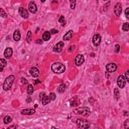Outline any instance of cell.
I'll return each instance as SVG.
<instances>
[{
    "label": "cell",
    "mask_w": 129,
    "mask_h": 129,
    "mask_svg": "<svg viewBox=\"0 0 129 129\" xmlns=\"http://www.w3.org/2000/svg\"><path fill=\"white\" fill-rule=\"evenodd\" d=\"M124 127L126 129H128L129 127V119H127L125 122L124 123Z\"/></svg>",
    "instance_id": "d6a6232c"
},
{
    "label": "cell",
    "mask_w": 129,
    "mask_h": 129,
    "mask_svg": "<svg viewBox=\"0 0 129 129\" xmlns=\"http://www.w3.org/2000/svg\"><path fill=\"white\" fill-rule=\"evenodd\" d=\"M76 124L77 127L80 129H88L90 126V124L88 120L83 119H77Z\"/></svg>",
    "instance_id": "277c9868"
},
{
    "label": "cell",
    "mask_w": 129,
    "mask_h": 129,
    "mask_svg": "<svg viewBox=\"0 0 129 129\" xmlns=\"http://www.w3.org/2000/svg\"><path fill=\"white\" fill-rule=\"evenodd\" d=\"M106 69L109 73H113L116 71L118 69V66L115 63H110L106 65Z\"/></svg>",
    "instance_id": "52a82bcc"
},
{
    "label": "cell",
    "mask_w": 129,
    "mask_h": 129,
    "mask_svg": "<svg viewBox=\"0 0 129 129\" xmlns=\"http://www.w3.org/2000/svg\"><path fill=\"white\" fill-rule=\"evenodd\" d=\"M28 9L29 11L32 14L36 13L37 11V6L36 4L33 1L30 2L29 4Z\"/></svg>",
    "instance_id": "7c38bea8"
},
{
    "label": "cell",
    "mask_w": 129,
    "mask_h": 129,
    "mask_svg": "<svg viewBox=\"0 0 129 129\" xmlns=\"http://www.w3.org/2000/svg\"><path fill=\"white\" fill-rule=\"evenodd\" d=\"M114 95H115V98L116 100H118L119 97V90L118 88H115L114 90Z\"/></svg>",
    "instance_id": "484cf974"
},
{
    "label": "cell",
    "mask_w": 129,
    "mask_h": 129,
    "mask_svg": "<svg viewBox=\"0 0 129 129\" xmlns=\"http://www.w3.org/2000/svg\"><path fill=\"white\" fill-rule=\"evenodd\" d=\"M66 88V85L65 84H61L57 88V92L60 93H64Z\"/></svg>",
    "instance_id": "7402d4cb"
},
{
    "label": "cell",
    "mask_w": 129,
    "mask_h": 129,
    "mask_svg": "<svg viewBox=\"0 0 129 129\" xmlns=\"http://www.w3.org/2000/svg\"><path fill=\"white\" fill-rule=\"evenodd\" d=\"M70 103L71 106H76L79 105L81 102L78 97L77 96H75L70 100Z\"/></svg>",
    "instance_id": "8fae6325"
},
{
    "label": "cell",
    "mask_w": 129,
    "mask_h": 129,
    "mask_svg": "<svg viewBox=\"0 0 129 129\" xmlns=\"http://www.w3.org/2000/svg\"><path fill=\"white\" fill-rule=\"evenodd\" d=\"M12 120V118L10 116H6L4 119V123L5 124H9Z\"/></svg>",
    "instance_id": "cb8c5ba5"
},
{
    "label": "cell",
    "mask_w": 129,
    "mask_h": 129,
    "mask_svg": "<svg viewBox=\"0 0 129 129\" xmlns=\"http://www.w3.org/2000/svg\"><path fill=\"white\" fill-rule=\"evenodd\" d=\"M29 73L32 77L35 78L38 77L40 74L39 70L37 68L34 67H33L30 68L29 70Z\"/></svg>",
    "instance_id": "5bb4252c"
},
{
    "label": "cell",
    "mask_w": 129,
    "mask_h": 129,
    "mask_svg": "<svg viewBox=\"0 0 129 129\" xmlns=\"http://www.w3.org/2000/svg\"><path fill=\"white\" fill-rule=\"evenodd\" d=\"M51 33L52 34H56V33H57L59 32V31L55 29H52L51 30Z\"/></svg>",
    "instance_id": "8d00e7d4"
},
{
    "label": "cell",
    "mask_w": 129,
    "mask_h": 129,
    "mask_svg": "<svg viewBox=\"0 0 129 129\" xmlns=\"http://www.w3.org/2000/svg\"><path fill=\"white\" fill-rule=\"evenodd\" d=\"M73 113L75 115H79L84 116H89L91 115V111L87 107L77 108L73 110Z\"/></svg>",
    "instance_id": "6da1fadb"
},
{
    "label": "cell",
    "mask_w": 129,
    "mask_h": 129,
    "mask_svg": "<svg viewBox=\"0 0 129 129\" xmlns=\"http://www.w3.org/2000/svg\"><path fill=\"white\" fill-rule=\"evenodd\" d=\"M125 15L126 16V17L128 19H129V8H127V9L125 10Z\"/></svg>",
    "instance_id": "1f68e13d"
},
{
    "label": "cell",
    "mask_w": 129,
    "mask_h": 129,
    "mask_svg": "<svg viewBox=\"0 0 129 129\" xmlns=\"http://www.w3.org/2000/svg\"><path fill=\"white\" fill-rule=\"evenodd\" d=\"M117 84L120 88H123L126 84V79L123 75H119L117 80Z\"/></svg>",
    "instance_id": "5b68a950"
},
{
    "label": "cell",
    "mask_w": 129,
    "mask_h": 129,
    "mask_svg": "<svg viewBox=\"0 0 129 129\" xmlns=\"http://www.w3.org/2000/svg\"><path fill=\"white\" fill-rule=\"evenodd\" d=\"M119 48L120 47L119 44H116L115 45V52L116 53H118L119 51Z\"/></svg>",
    "instance_id": "836d02e7"
},
{
    "label": "cell",
    "mask_w": 129,
    "mask_h": 129,
    "mask_svg": "<svg viewBox=\"0 0 129 129\" xmlns=\"http://www.w3.org/2000/svg\"><path fill=\"white\" fill-rule=\"evenodd\" d=\"M13 38L15 41H18L21 38V34L19 30H16L15 31L13 34Z\"/></svg>",
    "instance_id": "ffe728a7"
},
{
    "label": "cell",
    "mask_w": 129,
    "mask_h": 129,
    "mask_svg": "<svg viewBox=\"0 0 129 129\" xmlns=\"http://www.w3.org/2000/svg\"><path fill=\"white\" fill-rule=\"evenodd\" d=\"M21 82H22V83H23V84H27V83H28V82H27V80L25 78H22L21 79Z\"/></svg>",
    "instance_id": "d590c367"
},
{
    "label": "cell",
    "mask_w": 129,
    "mask_h": 129,
    "mask_svg": "<svg viewBox=\"0 0 129 129\" xmlns=\"http://www.w3.org/2000/svg\"><path fill=\"white\" fill-rule=\"evenodd\" d=\"M73 33V32L72 30L69 31L68 32H67L65 34V35L64 36L63 39L64 40H66V41L70 40L72 37Z\"/></svg>",
    "instance_id": "ac0fdd59"
},
{
    "label": "cell",
    "mask_w": 129,
    "mask_h": 129,
    "mask_svg": "<svg viewBox=\"0 0 129 129\" xmlns=\"http://www.w3.org/2000/svg\"><path fill=\"white\" fill-rule=\"evenodd\" d=\"M64 47V43L62 42V41H60V42L57 43L55 45V46L53 47V51L55 52L60 53L62 51Z\"/></svg>",
    "instance_id": "ba28073f"
},
{
    "label": "cell",
    "mask_w": 129,
    "mask_h": 129,
    "mask_svg": "<svg viewBox=\"0 0 129 129\" xmlns=\"http://www.w3.org/2000/svg\"><path fill=\"white\" fill-rule=\"evenodd\" d=\"M0 14H1V16L3 18H6L7 16V14L6 13V12H5V11H4L3 8H1L0 9Z\"/></svg>",
    "instance_id": "f546056e"
},
{
    "label": "cell",
    "mask_w": 129,
    "mask_h": 129,
    "mask_svg": "<svg viewBox=\"0 0 129 129\" xmlns=\"http://www.w3.org/2000/svg\"><path fill=\"white\" fill-rule=\"evenodd\" d=\"M7 65V61L4 59H0V72H2Z\"/></svg>",
    "instance_id": "44dd1931"
},
{
    "label": "cell",
    "mask_w": 129,
    "mask_h": 129,
    "mask_svg": "<svg viewBox=\"0 0 129 129\" xmlns=\"http://www.w3.org/2000/svg\"><path fill=\"white\" fill-rule=\"evenodd\" d=\"M76 5V1H70V7L71 9L73 10L75 8Z\"/></svg>",
    "instance_id": "f1b7e54d"
},
{
    "label": "cell",
    "mask_w": 129,
    "mask_h": 129,
    "mask_svg": "<svg viewBox=\"0 0 129 129\" xmlns=\"http://www.w3.org/2000/svg\"><path fill=\"white\" fill-rule=\"evenodd\" d=\"M43 39L44 41H47L49 40L51 37V34L49 31H45L43 34Z\"/></svg>",
    "instance_id": "d6986e66"
},
{
    "label": "cell",
    "mask_w": 129,
    "mask_h": 129,
    "mask_svg": "<svg viewBox=\"0 0 129 129\" xmlns=\"http://www.w3.org/2000/svg\"><path fill=\"white\" fill-rule=\"evenodd\" d=\"M49 97L50 99H51V100H53V101L55 100L56 98V94L54 92H51V93L49 94Z\"/></svg>",
    "instance_id": "4dcf8cb0"
},
{
    "label": "cell",
    "mask_w": 129,
    "mask_h": 129,
    "mask_svg": "<svg viewBox=\"0 0 129 129\" xmlns=\"http://www.w3.org/2000/svg\"><path fill=\"white\" fill-rule=\"evenodd\" d=\"M35 110L34 109H24L21 111V114L24 115H31L35 113Z\"/></svg>",
    "instance_id": "e0dca14e"
},
{
    "label": "cell",
    "mask_w": 129,
    "mask_h": 129,
    "mask_svg": "<svg viewBox=\"0 0 129 129\" xmlns=\"http://www.w3.org/2000/svg\"><path fill=\"white\" fill-rule=\"evenodd\" d=\"M18 11L20 16H21L22 18L24 19H27L28 18L29 14L26 9H24L23 7H20L19 8Z\"/></svg>",
    "instance_id": "4fadbf2b"
},
{
    "label": "cell",
    "mask_w": 129,
    "mask_h": 129,
    "mask_svg": "<svg viewBox=\"0 0 129 129\" xmlns=\"http://www.w3.org/2000/svg\"><path fill=\"white\" fill-rule=\"evenodd\" d=\"M40 97L41 98V101H42V103L43 105H48L51 102V99H50L49 97H48L47 95L45 94V93L42 94Z\"/></svg>",
    "instance_id": "2e32d148"
},
{
    "label": "cell",
    "mask_w": 129,
    "mask_h": 129,
    "mask_svg": "<svg viewBox=\"0 0 129 129\" xmlns=\"http://www.w3.org/2000/svg\"><path fill=\"white\" fill-rule=\"evenodd\" d=\"M32 33L31 31H28L27 32V40L28 43H30L31 40V38H32Z\"/></svg>",
    "instance_id": "4316f807"
},
{
    "label": "cell",
    "mask_w": 129,
    "mask_h": 129,
    "mask_svg": "<svg viewBox=\"0 0 129 129\" xmlns=\"http://www.w3.org/2000/svg\"><path fill=\"white\" fill-rule=\"evenodd\" d=\"M122 29L124 31H128L129 30V23L126 22L124 23L123 25L122 26Z\"/></svg>",
    "instance_id": "d4e9b609"
},
{
    "label": "cell",
    "mask_w": 129,
    "mask_h": 129,
    "mask_svg": "<svg viewBox=\"0 0 129 129\" xmlns=\"http://www.w3.org/2000/svg\"><path fill=\"white\" fill-rule=\"evenodd\" d=\"M59 22L62 24V26H63L65 25L66 22H65V18H64V17L63 16H61V17L60 18V19L59 20Z\"/></svg>",
    "instance_id": "83f0119b"
},
{
    "label": "cell",
    "mask_w": 129,
    "mask_h": 129,
    "mask_svg": "<svg viewBox=\"0 0 129 129\" xmlns=\"http://www.w3.org/2000/svg\"><path fill=\"white\" fill-rule=\"evenodd\" d=\"M52 70L53 73L61 74L65 71L66 67L64 64L61 63H55L52 65Z\"/></svg>",
    "instance_id": "3957f363"
},
{
    "label": "cell",
    "mask_w": 129,
    "mask_h": 129,
    "mask_svg": "<svg viewBox=\"0 0 129 129\" xmlns=\"http://www.w3.org/2000/svg\"><path fill=\"white\" fill-rule=\"evenodd\" d=\"M122 4L120 3H118L115 4V5L114 7V12L115 14L117 16H120V14L122 13Z\"/></svg>",
    "instance_id": "30bf717a"
},
{
    "label": "cell",
    "mask_w": 129,
    "mask_h": 129,
    "mask_svg": "<svg viewBox=\"0 0 129 129\" xmlns=\"http://www.w3.org/2000/svg\"><path fill=\"white\" fill-rule=\"evenodd\" d=\"M15 79V76L13 75L9 76L7 77L6 80L4 82V84L3 85V89L5 91L9 90L11 89L12 85H13L14 81Z\"/></svg>",
    "instance_id": "7a4b0ae2"
},
{
    "label": "cell",
    "mask_w": 129,
    "mask_h": 129,
    "mask_svg": "<svg viewBox=\"0 0 129 129\" xmlns=\"http://www.w3.org/2000/svg\"><path fill=\"white\" fill-rule=\"evenodd\" d=\"M34 91L33 86L32 84H29L27 89V93L28 95H32Z\"/></svg>",
    "instance_id": "603a6c76"
},
{
    "label": "cell",
    "mask_w": 129,
    "mask_h": 129,
    "mask_svg": "<svg viewBox=\"0 0 129 129\" xmlns=\"http://www.w3.org/2000/svg\"><path fill=\"white\" fill-rule=\"evenodd\" d=\"M85 61L84 57L81 54H79L75 59V64L77 66H80L83 64Z\"/></svg>",
    "instance_id": "8992f818"
},
{
    "label": "cell",
    "mask_w": 129,
    "mask_h": 129,
    "mask_svg": "<svg viewBox=\"0 0 129 129\" xmlns=\"http://www.w3.org/2000/svg\"><path fill=\"white\" fill-rule=\"evenodd\" d=\"M4 57L6 58L7 59H9L12 57L13 55V49L11 48H7L5 51H4Z\"/></svg>",
    "instance_id": "9a60e30c"
},
{
    "label": "cell",
    "mask_w": 129,
    "mask_h": 129,
    "mask_svg": "<svg viewBox=\"0 0 129 129\" xmlns=\"http://www.w3.org/2000/svg\"><path fill=\"white\" fill-rule=\"evenodd\" d=\"M125 78H126V80L127 81V82H129V70H128L125 73Z\"/></svg>",
    "instance_id": "e575fe53"
},
{
    "label": "cell",
    "mask_w": 129,
    "mask_h": 129,
    "mask_svg": "<svg viewBox=\"0 0 129 129\" xmlns=\"http://www.w3.org/2000/svg\"><path fill=\"white\" fill-rule=\"evenodd\" d=\"M101 41V36L98 34H95L92 38V43L95 46L97 47L100 44Z\"/></svg>",
    "instance_id": "9c48e42d"
}]
</instances>
